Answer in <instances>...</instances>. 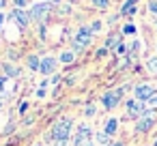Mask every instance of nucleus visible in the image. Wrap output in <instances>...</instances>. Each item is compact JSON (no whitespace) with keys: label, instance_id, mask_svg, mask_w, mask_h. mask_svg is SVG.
Masks as SVG:
<instances>
[{"label":"nucleus","instance_id":"8","mask_svg":"<svg viewBox=\"0 0 157 146\" xmlns=\"http://www.w3.org/2000/svg\"><path fill=\"white\" fill-rule=\"evenodd\" d=\"M155 125V116H142L136 120V133H146L148 129H153Z\"/></svg>","mask_w":157,"mask_h":146},{"label":"nucleus","instance_id":"9","mask_svg":"<svg viewBox=\"0 0 157 146\" xmlns=\"http://www.w3.org/2000/svg\"><path fill=\"white\" fill-rule=\"evenodd\" d=\"M11 17L17 22V26H20V28H26V26L30 24V13H26V11H22V9H13Z\"/></svg>","mask_w":157,"mask_h":146},{"label":"nucleus","instance_id":"13","mask_svg":"<svg viewBox=\"0 0 157 146\" xmlns=\"http://www.w3.org/2000/svg\"><path fill=\"white\" fill-rule=\"evenodd\" d=\"M95 140H97L99 146H110V144H112V135H108L105 131H99V133L95 135Z\"/></svg>","mask_w":157,"mask_h":146},{"label":"nucleus","instance_id":"34","mask_svg":"<svg viewBox=\"0 0 157 146\" xmlns=\"http://www.w3.org/2000/svg\"><path fill=\"white\" fill-rule=\"evenodd\" d=\"M153 146H157V140H155V142H153Z\"/></svg>","mask_w":157,"mask_h":146},{"label":"nucleus","instance_id":"22","mask_svg":"<svg viewBox=\"0 0 157 146\" xmlns=\"http://www.w3.org/2000/svg\"><path fill=\"white\" fill-rule=\"evenodd\" d=\"M114 52H116V54H118V56H123V54H125V52H127V47H125V45H123V43H121V45H118V47H116V50H114Z\"/></svg>","mask_w":157,"mask_h":146},{"label":"nucleus","instance_id":"17","mask_svg":"<svg viewBox=\"0 0 157 146\" xmlns=\"http://www.w3.org/2000/svg\"><path fill=\"white\" fill-rule=\"evenodd\" d=\"M73 60H75V54H73V52H63V54H60V62L71 65Z\"/></svg>","mask_w":157,"mask_h":146},{"label":"nucleus","instance_id":"5","mask_svg":"<svg viewBox=\"0 0 157 146\" xmlns=\"http://www.w3.org/2000/svg\"><path fill=\"white\" fill-rule=\"evenodd\" d=\"M133 95H136V99L138 101H148L151 97H155L157 92H155V88L151 86V84H140V86H136L133 88Z\"/></svg>","mask_w":157,"mask_h":146},{"label":"nucleus","instance_id":"32","mask_svg":"<svg viewBox=\"0 0 157 146\" xmlns=\"http://www.w3.org/2000/svg\"><path fill=\"white\" fill-rule=\"evenodd\" d=\"M2 7H5V0H0V9H2Z\"/></svg>","mask_w":157,"mask_h":146},{"label":"nucleus","instance_id":"26","mask_svg":"<svg viewBox=\"0 0 157 146\" xmlns=\"http://www.w3.org/2000/svg\"><path fill=\"white\" fill-rule=\"evenodd\" d=\"M99 28H101V24H99V22H95V24H93V26H90V30H93V32H97V30H99Z\"/></svg>","mask_w":157,"mask_h":146},{"label":"nucleus","instance_id":"21","mask_svg":"<svg viewBox=\"0 0 157 146\" xmlns=\"http://www.w3.org/2000/svg\"><path fill=\"white\" fill-rule=\"evenodd\" d=\"M123 32H125V35H133V32H136V26H131V24H127V26L123 28Z\"/></svg>","mask_w":157,"mask_h":146},{"label":"nucleus","instance_id":"15","mask_svg":"<svg viewBox=\"0 0 157 146\" xmlns=\"http://www.w3.org/2000/svg\"><path fill=\"white\" fill-rule=\"evenodd\" d=\"M39 67H41V60H39V56H28V69L30 71H39Z\"/></svg>","mask_w":157,"mask_h":146},{"label":"nucleus","instance_id":"12","mask_svg":"<svg viewBox=\"0 0 157 146\" xmlns=\"http://www.w3.org/2000/svg\"><path fill=\"white\" fill-rule=\"evenodd\" d=\"M136 9H138V2H136V0H127V2L123 5V9H121V13H123V15H133Z\"/></svg>","mask_w":157,"mask_h":146},{"label":"nucleus","instance_id":"10","mask_svg":"<svg viewBox=\"0 0 157 146\" xmlns=\"http://www.w3.org/2000/svg\"><path fill=\"white\" fill-rule=\"evenodd\" d=\"M39 71H41L43 75H52V73L56 71V60H54L52 56L41 58V67H39Z\"/></svg>","mask_w":157,"mask_h":146},{"label":"nucleus","instance_id":"23","mask_svg":"<svg viewBox=\"0 0 157 146\" xmlns=\"http://www.w3.org/2000/svg\"><path fill=\"white\" fill-rule=\"evenodd\" d=\"M148 11H151V13H157V2H155V0H153V2H148Z\"/></svg>","mask_w":157,"mask_h":146},{"label":"nucleus","instance_id":"29","mask_svg":"<svg viewBox=\"0 0 157 146\" xmlns=\"http://www.w3.org/2000/svg\"><path fill=\"white\" fill-rule=\"evenodd\" d=\"M110 146H125V144H123V142H112Z\"/></svg>","mask_w":157,"mask_h":146},{"label":"nucleus","instance_id":"11","mask_svg":"<svg viewBox=\"0 0 157 146\" xmlns=\"http://www.w3.org/2000/svg\"><path fill=\"white\" fill-rule=\"evenodd\" d=\"M103 131H105L108 135H114V133L118 131V118H108V122H105Z\"/></svg>","mask_w":157,"mask_h":146},{"label":"nucleus","instance_id":"6","mask_svg":"<svg viewBox=\"0 0 157 146\" xmlns=\"http://www.w3.org/2000/svg\"><path fill=\"white\" fill-rule=\"evenodd\" d=\"M90 135H93V131H90V127L82 122V125L78 127V131H75V137H73V144H75V146H82V144H86V142L90 140Z\"/></svg>","mask_w":157,"mask_h":146},{"label":"nucleus","instance_id":"31","mask_svg":"<svg viewBox=\"0 0 157 146\" xmlns=\"http://www.w3.org/2000/svg\"><path fill=\"white\" fill-rule=\"evenodd\" d=\"M82 146H95V144H90V142H86V144H82Z\"/></svg>","mask_w":157,"mask_h":146},{"label":"nucleus","instance_id":"16","mask_svg":"<svg viewBox=\"0 0 157 146\" xmlns=\"http://www.w3.org/2000/svg\"><path fill=\"white\" fill-rule=\"evenodd\" d=\"M118 45H121V37H118V35H112V37L108 39V43H105V47H108V50H110V47H114V50H116Z\"/></svg>","mask_w":157,"mask_h":146},{"label":"nucleus","instance_id":"24","mask_svg":"<svg viewBox=\"0 0 157 146\" xmlns=\"http://www.w3.org/2000/svg\"><path fill=\"white\" fill-rule=\"evenodd\" d=\"M146 103H148V105H153V107H157V95H155V97H151Z\"/></svg>","mask_w":157,"mask_h":146},{"label":"nucleus","instance_id":"1","mask_svg":"<svg viewBox=\"0 0 157 146\" xmlns=\"http://www.w3.org/2000/svg\"><path fill=\"white\" fill-rule=\"evenodd\" d=\"M71 127H73V120H71V118H60V120L52 127L48 140H54V142L69 140V135H71Z\"/></svg>","mask_w":157,"mask_h":146},{"label":"nucleus","instance_id":"27","mask_svg":"<svg viewBox=\"0 0 157 146\" xmlns=\"http://www.w3.org/2000/svg\"><path fill=\"white\" fill-rule=\"evenodd\" d=\"M26 110H28V103H26V101H24V103H22V105H20V114H24V112H26Z\"/></svg>","mask_w":157,"mask_h":146},{"label":"nucleus","instance_id":"33","mask_svg":"<svg viewBox=\"0 0 157 146\" xmlns=\"http://www.w3.org/2000/svg\"><path fill=\"white\" fill-rule=\"evenodd\" d=\"M2 105H5V101H2V99H0V110H2Z\"/></svg>","mask_w":157,"mask_h":146},{"label":"nucleus","instance_id":"28","mask_svg":"<svg viewBox=\"0 0 157 146\" xmlns=\"http://www.w3.org/2000/svg\"><path fill=\"white\" fill-rule=\"evenodd\" d=\"M15 5H17V9H22V7L26 5V0H15Z\"/></svg>","mask_w":157,"mask_h":146},{"label":"nucleus","instance_id":"30","mask_svg":"<svg viewBox=\"0 0 157 146\" xmlns=\"http://www.w3.org/2000/svg\"><path fill=\"white\" fill-rule=\"evenodd\" d=\"M2 22H5V17H2V15H0V28H2Z\"/></svg>","mask_w":157,"mask_h":146},{"label":"nucleus","instance_id":"19","mask_svg":"<svg viewBox=\"0 0 157 146\" xmlns=\"http://www.w3.org/2000/svg\"><path fill=\"white\" fill-rule=\"evenodd\" d=\"M93 5H95L97 9H108V5H110V0H93Z\"/></svg>","mask_w":157,"mask_h":146},{"label":"nucleus","instance_id":"4","mask_svg":"<svg viewBox=\"0 0 157 146\" xmlns=\"http://www.w3.org/2000/svg\"><path fill=\"white\" fill-rule=\"evenodd\" d=\"M144 112H146L144 101H138V99H129V101H127V114H129L131 118H142Z\"/></svg>","mask_w":157,"mask_h":146},{"label":"nucleus","instance_id":"3","mask_svg":"<svg viewBox=\"0 0 157 146\" xmlns=\"http://www.w3.org/2000/svg\"><path fill=\"white\" fill-rule=\"evenodd\" d=\"M90 35H93V30H90V28H86V26H84V28H80L78 37L73 39V47H75V50H84V47L90 43V39H93Z\"/></svg>","mask_w":157,"mask_h":146},{"label":"nucleus","instance_id":"14","mask_svg":"<svg viewBox=\"0 0 157 146\" xmlns=\"http://www.w3.org/2000/svg\"><path fill=\"white\" fill-rule=\"evenodd\" d=\"M2 67H5V73H7V77H20V73H22V71H20L17 67L9 65V62H5Z\"/></svg>","mask_w":157,"mask_h":146},{"label":"nucleus","instance_id":"2","mask_svg":"<svg viewBox=\"0 0 157 146\" xmlns=\"http://www.w3.org/2000/svg\"><path fill=\"white\" fill-rule=\"evenodd\" d=\"M123 92H125V88H116V90H112V92H105V95L101 97L103 107H105V110H114V107H118Z\"/></svg>","mask_w":157,"mask_h":146},{"label":"nucleus","instance_id":"35","mask_svg":"<svg viewBox=\"0 0 157 146\" xmlns=\"http://www.w3.org/2000/svg\"><path fill=\"white\" fill-rule=\"evenodd\" d=\"M33 146H43V144H33Z\"/></svg>","mask_w":157,"mask_h":146},{"label":"nucleus","instance_id":"20","mask_svg":"<svg viewBox=\"0 0 157 146\" xmlns=\"http://www.w3.org/2000/svg\"><path fill=\"white\" fill-rule=\"evenodd\" d=\"M95 112H97V107H95L93 103H90V105H86V110H84V114H86V116H95Z\"/></svg>","mask_w":157,"mask_h":146},{"label":"nucleus","instance_id":"25","mask_svg":"<svg viewBox=\"0 0 157 146\" xmlns=\"http://www.w3.org/2000/svg\"><path fill=\"white\" fill-rule=\"evenodd\" d=\"M5 82H7V77H5V75H0V92L5 90Z\"/></svg>","mask_w":157,"mask_h":146},{"label":"nucleus","instance_id":"7","mask_svg":"<svg viewBox=\"0 0 157 146\" xmlns=\"http://www.w3.org/2000/svg\"><path fill=\"white\" fill-rule=\"evenodd\" d=\"M48 13H50V2L35 5V7H33V11H30V20H39V22H43Z\"/></svg>","mask_w":157,"mask_h":146},{"label":"nucleus","instance_id":"18","mask_svg":"<svg viewBox=\"0 0 157 146\" xmlns=\"http://www.w3.org/2000/svg\"><path fill=\"white\" fill-rule=\"evenodd\" d=\"M146 69H148L151 73H157V58H148V60H146Z\"/></svg>","mask_w":157,"mask_h":146}]
</instances>
